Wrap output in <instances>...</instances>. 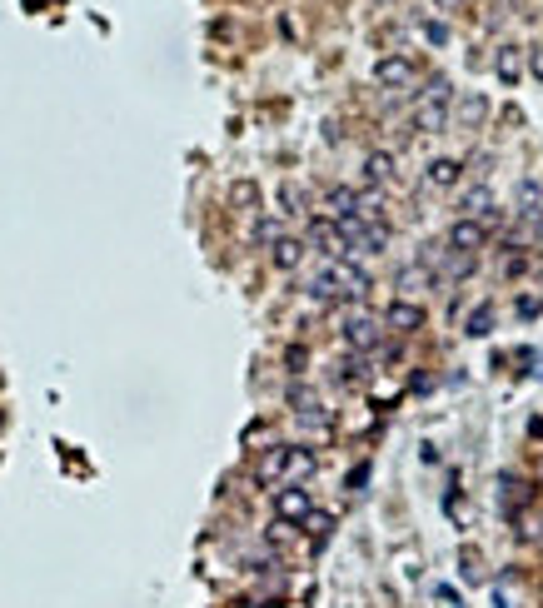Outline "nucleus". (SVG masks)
Masks as SVG:
<instances>
[{
	"label": "nucleus",
	"instance_id": "9d476101",
	"mask_svg": "<svg viewBox=\"0 0 543 608\" xmlns=\"http://www.w3.org/2000/svg\"><path fill=\"white\" fill-rule=\"evenodd\" d=\"M483 215L499 220V204H493V195L483 190V185H474V190L459 195V220H483Z\"/></svg>",
	"mask_w": 543,
	"mask_h": 608
},
{
	"label": "nucleus",
	"instance_id": "7ed1b4c3",
	"mask_svg": "<svg viewBox=\"0 0 543 608\" xmlns=\"http://www.w3.org/2000/svg\"><path fill=\"white\" fill-rule=\"evenodd\" d=\"M275 514H279V524L309 519V514H315V504H309V489H299V484H284V489L275 494Z\"/></svg>",
	"mask_w": 543,
	"mask_h": 608
},
{
	"label": "nucleus",
	"instance_id": "ddd939ff",
	"mask_svg": "<svg viewBox=\"0 0 543 608\" xmlns=\"http://www.w3.org/2000/svg\"><path fill=\"white\" fill-rule=\"evenodd\" d=\"M354 204H359V190H349V185H334V190L324 195L329 220H349V215H354Z\"/></svg>",
	"mask_w": 543,
	"mask_h": 608
},
{
	"label": "nucleus",
	"instance_id": "c85d7f7f",
	"mask_svg": "<svg viewBox=\"0 0 543 608\" xmlns=\"http://www.w3.org/2000/svg\"><path fill=\"white\" fill-rule=\"evenodd\" d=\"M443 5H464V0H443Z\"/></svg>",
	"mask_w": 543,
	"mask_h": 608
},
{
	"label": "nucleus",
	"instance_id": "cd10ccee",
	"mask_svg": "<svg viewBox=\"0 0 543 608\" xmlns=\"http://www.w3.org/2000/svg\"><path fill=\"white\" fill-rule=\"evenodd\" d=\"M529 434H533V439H543V419H533V424H529Z\"/></svg>",
	"mask_w": 543,
	"mask_h": 608
},
{
	"label": "nucleus",
	"instance_id": "39448f33",
	"mask_svg": "<svg viewBox=\"0 0 543 608\" xmlns=\"http://www.w3.org/2000/svg\"><path fill=\"white\" fill-rule=\"evenodd\" d=\"M379 319H369V315H349L344 319V344H349L354 355H369L374 344H379Z\"/></svg>",
	"mask_w": 543,
	"mask_h": 608
},
{
	"label": "nucleus",
	"instance_id": "0eeeda50",
	"mask_svg": "<svg viewBox=\"0 0 543 608\" xmlns=\"http://www.w3.org/2000/svg\"><path fill=\"white\" fill-rule=\"evenodd\" d=\"M419 70H414V60L409 55H384L379 65H374V85H384V90H399V85H409Z\"/></svg>",
	"mask_w": 543,
	"mask_h": 608
},
{
	"label": "nucleus",
	"instance_id": "9b49d317",
	"mask_svg": "<svg viewBox=\"0 0 543 608\" xmlns=\"http://www.w3.org/2000/svg\"><path fill=\"white\" fill-rule=\"evenodd\" d=\"M493 76L504 80V85H518V76H523V45H499V55H493Z\"/></svg>",
	"mask_w": 543,
	"mask_h": 608
},
{
	"label": "nucleus",
	"instance_id": "a211bd4d",
	"mask_svg": "<svg viewBox=\"0 0 543 608\" xmlns=\"http://www.w3.org/2000/svg\"><path fill=\"white\" fill-rule=\"evenodd\" d=\"M229 200L240 204V210H254V204H260V185H254V180H240V185L229 190Z\"/></svg>",
	"mask_w": 543,
	"mask_h": 608
},
{
	"label": "nucleus",
	"instance_id": "6e6552de",
	"mask_svg": "<svg viewBox=\"0 0 543 608\" xmlns=\"http://www.w3.org/2000/svg\"><path fill=\"white\" fill-rule=\"evenodd\" d=\"M449 115L459 120V130H479L483 120H489V95H479V90H468V95H464V100H459Z\"/></svg>",
	"mask_w": 543,
	"mask_h": 608
},
{
	"label": "nucleus",
	"instance_id": "20e7f679",
	"mask_svg": "<svg viewBox=\"0 0 543 608\" xmlns=\"http://www.w3.org/2000/svg\"><path fill=\"white\" fill-rule=\"evenodd\" d=\"M483 240H489V229H483L479 220H454V225H449V240H443V250H454V254H479Z\"/></svg>",
	"mask_w": 543,
	"mask_h": 608
},
{
	"label": "nucleus",
	"instance_id": "4be33fe9",
	"mask_svg": "<svg viewBox=\"0 0 543 608\" xmlns=\"http://www.w3.org/2000/svg\"><path fill=\"white\" fill-rule=\"evenodd\" d=\"M284 364H290V374H299V369L309 364V355H304V344H294V349H284Z\"/></svg>",
	"mask_w": 543,
	"mask_h": 608
},
{
	"label": "nucleus",
	"instance_id": "423d86ee",
	"mask_svg": "<svg viewBox=\"0 0 543 608\" xmlns=\"http://www.w3.org/2000/svg\"><path fill=\"white\" fill-rule=\"evenodd\" d=\"M384 330H394V334H414V330H424V304H414V300H394L389 309H384Z\"/></svg>",
	"mask_w": 543,
	"mask_h": 608
},
{
	"label": "nucleus",
	"instance_id": "dca6fc26",
	"mask_svg": "<svg viewBox=\"0 0 543 608\" xmlns=\"http://www.w3.org/2000/svg\"><path fill=\"white\" fill-rule=\"evenodd\" d=\"M315 464H319L315 449H299V444H294L290 449V484H304L309 474H315Z\"/></svg>",
	"mask_w": 543,
	"mask_h": 608
},
{
	"label": "nucleus",
	"instance_id": "f8f14e48",
	"mask_svg": "<svg viewBox=\"0 0 543 608\" xmlns=\"http://www.w3.org/2000/svg\"><path fill=\"white\" fill-rule=\"evenodd\" d=\"M304 250H309L304 240H294V235H279V240L269 244V260H275V269H299Z\"/></svg>",
	"mask_w": 543,
	"mask_h": 608
},
{
	"label": "nucleus",
	"instance_id": "4468645a",
	"mask_svg": "<svg viewBox=\"0 0 543 608\" xmlns=\"http://www.w3.org/2000/svg\"><path fill=\"white\" fill-rule=\"evenodd\" d=\"M459 175H464V165H459L454 155H439V160H429V185H439V190L459 185Z\"/></svg>",
	"mask_w": 543,
	"mask_h": 608
},
{
	"label": "nucleus",
	"instance_id": "5701e85b",
	"mask_svg": "<svg viewBox=\"0 0 543 608\" xmlns=\"http://www.w3.org/2000/svg\"><path fill=\"white\" fill-rule=\"evenodd\" d=\"M279 200L290 204V215H299V210H304V195L294 190V185H284V190H279Z\"/></svg>",
	"mask_w": 543,
	"mask_h": 608
},
{
	"label": "nucleus",
	"instance_id": "6ab92c4d",
	"mask_svg": "<svg viewBox=\"0 0 543 608\" xmlns=\"http://www.w3.org/2000/svg\"><path fill=\"white\" fill-rule=\"evenodd\" d=\"M459 564H464V579H483V558H479V548H464V554H459Z\"/></svg>",
	"mask_w": 543,
	"mask_h": 608
},
{
	"label": "nucleus",
	"instance_id": "f03ea898",
	"mask_svg": "<svg viewBox=\"0 0 543 608\" xmlns=\"http://www.w3.org/2000/svg\"><path fill=\"white\" fill-rule=\"evenodd\" d=\"M290 449H294V444H275V449H265L260 464H254V484H265V489L290 484Z\"/></svg>",
	"mask_w": 543,
	"mask_h": 608
},
{
	"label": "nucleus",
	"instance_id": "aec40b11",
	"mask_svg": "<svg viewBox=\"0 0 543 608\" xmlns=\"http://www.w3.org/2000/svg\"><path fill=\"white\" fill-rule=\"evenodd\" d=\"M254 240H260V244H275V240H279V220L265 215L260 225H254Z\"/></svg>",
	"mask_w": 543,
	"mask_h": 608
},
{
	"label": "nucleus",
	"instance_id": "412c9836",
	"mask_svg": "<svg viewBox=\"0 0 543 608\" xmlns=\"http://www.w3.org/2000/svg\"><path fill=\"white\" fill-rule=\"evenodd\" d=\"M424 284H429V269H404V275H399V290H424Z\"/></svg>",
	"mask_w": 543,
	"mask_h": 608
},
{
	"label": "nucleus",
	"instance_id": "393cba45",
	"mask_svg": "<svg viewBox=\"0 0 543 608\" xmlns=\"http://www.w3.org/2000/svg\"><path fill=\"white\" fill-rule=\"evenodd\" d=\"M499 269H504V275H518V269H523V254H504V260H499Z\"/></svg>",
	"mask_w": 543,
	"mask_h": 608
},
{
	"label": "nucleus",
	"instance_id": "b1692460",
	"mask_svg": "<svg viewBox=\"0 0 543 608\" xmlns=\"http://www.w3.org/2000/svg\"><path fill=\"white\" fill-rule=\"evenodd\" d=\"M329 524H334L329 514H309V533H315V539H324V533H329Z\"/></svg>",
	"mask_w": 543,
	"mask_h": 608
},
{
	"label": "nucleus",
	"instance_id": "bb28decb",
	"mask_svg": "<svg viewBox=\"0 0 543 608\" xmlns=\"http://www.w3.org/2000/svg\"><path fill=\"white\" fill-rule=\"evenodd\" d=\"M529 70L543 80V45H533V55H529Z\"/></svg>",
	"mask_w": 543,
	"mask_h": 608
},
{
	"label": "nucleus",
	"instance_id": "a878e982",
	"mask_svg": "<svg viewBox=\"0 0 543 608\" xmlns=\"http://www.w3.org/2000/svg\"><path fill=\"white\" fill-rule=\"evenodd\" d=\"M424 36H429V40H434V45H443V40H449V30H443V26H439V20H429V26H424Z\"/></svg>",
	"mask_w": 543,
	"mask_h": 608
},
{
	"label": "nucleus",
	"instance_id": "2eb2a0df",
	"mask_svg": "<svg viewBox=\"0 0 543 608\" xmlns=\"http://www.w3.org/2000/svg\"><path fill=\"white\" fill-rule=\"evenodd\" d=\"M364 180H369V185H389V180H394V155L389 150L364 155Z\"/></svg>",
	"mask_w": 543,
	"mask_h": 608
},
{
	"label": "nucleus",
	"instance_id": "1a4fd4ad",
	"mask_svg": "<svg viewBox=\"0 0 543 608\" xmlns=\"http://www.w3.org/2000/svg\"><path fill=\"white\" fill-rule=\"evenodd\" d=\"M309 244H319V250L329 254V260H349V254H344V240H339V225H334V220H309Z\"/></svg>",
	"mask_w": 543,
	"mask_h": 608
},
{
	"label": "nucleus",
	"instance_id": "f257e3e1",
	"mask_svg": "<svg viewBox=\"0 0 543 608\" xmlns=\"http://www.w3.org/2000/svg\"><path fill=\"white\" fill-rule=\"evenodd\" d=\"M449 110H454V90H449L443 76H434L429 85H424V95H419V105H414V130L419 135H439V130L449 125Z\"/></svg>",
	"mask_w": 543,
	"mask_h": 608
},
{
	"label": "nucleus",
	"instance_id": "f3484780",
	"mask_svg": "<svg viewBox=\"0 0 543 608\" xmlns=\"http://www.w3.org/2000/svg\"><path fill=\"white\" fill-rule=\"evenodd\" d=\"M489 330H493V304H479V309L468 315V334H474V340H483Z\"/></svg>",
	"mask_w": 543,
	"mask_h": 608
}]
</instances>
